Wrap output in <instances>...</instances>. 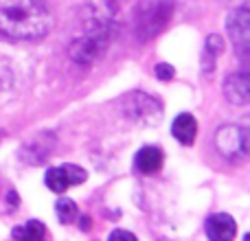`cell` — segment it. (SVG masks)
<instances>
[{
  "label": "cell",
  "instance_id": "1",
  "mask_svg": "<svg viewBox=\"0 0 250 241\" xmlns=\"http://www.w3.org/2000/svg\"><path fill=\"white\" fill-rule=\"evenodd\" d=\"M53 29V13L42 0H0V35L16 42L42 40Z\"/></svg>",
  "mask_w": 250,
  "mask_h": 241
},
{
  "label": "cell",
  "instance_id": "2",
  "mask_svg": "<svg viewBox=\"0 0 250 241\" xmlns=\"http://www.w3.org/2000/svg\"><path fill=\"white\" fill-rule=\"evenodd\" d=\"M108 42H110L108 26L97 24V26H92L86 35L77 38L73 44H70V57H73V61H77V64L88 66L104 55Z\"/></svg>",
  "mask_w": 250,
  "mask_h": 241
},
{
  "label": "cell",
  "instance_id": "3",
  "mask_svg": "<svg viewBox=\"0 0 250 241\" xmlns=\"http://www.w3.org/2000/svg\"><path fill=\"white\" fill-rule=\"evenodd\" d=\"M215 147L229 160L246 158L248 154V129L244 125H222L215 132Z\"/></svg>",
  "mask_w": 250,
  "mask_h": 241
},
{
  "label": "cell",
  "instance_id": "4",
  "mask_svg": "<svg viewBox=\"0 0 250 241\" xmlns=\"http://www.w3.org/2000/svg\"><path fill=\"white\" fill-rule=\"evenodd\" d=\"M86 178H88V173L83 171L82 167H77V164H62V167L48 169L46 176H44V182H46V186L53 193L62 195V193H66L70 186L83 184Z\"/></svg>",
  "mask_w": 250,
  "mask_h": 241
},
{
  "label": "cell",
  "instance_id": "5",
  "mask_svg": "<svg viewBox=\"0 0 250 241\" xmlns=\"http://www.w3.org/2000/svg\"><path fill=\"white\" fill-rule=\"evenodd\" d=\"M226 29H229V35L233 38V46L235 51L242 57L248 55L250 48V13L248 7H237L226 20Z\"/></svg>",
  "mask_w": 250,
  "mask_h": 241
},
{
  "label": "cell",
  "instance_id": "6",
  "mask_svg": "<svg viewBox=\"0 0 250 241\" xmlns=\"http://www.w3.org/2000/svg\"><path fill=\"white\" fill-rule=\"evenodd\" d=\"M125 112L134 120H138V123L149 125L160 119V103L156 99H151V97L143 95V92H134V95L127 97V108H125Z\"/></svg>",
  "mask_w": 250,
  "mask_h": 241
},
{
  "label": "cell",
  "instance_id": "7",
  "mask_svg": "<svg viewBox=\"0 0 250 241\" xmlns=\"http://www.w3.org/2000/svg\"><path fill=\"white\" fill-rule=\"evenodd\" d=\"M204 233L208 241H235L237 237V221L226 213H215L207 220Z\"/></svg>",
  "mask_w": 250,
  "mask_h": 241
},
{
  "label": "cell",
  "instance_id": "8",
  "mask_svg": "<svg viewBox=\"0 0 250 241\" xmlns=\"http://www.w3.org/2000/svg\"><path fill=\"white\" fill-rule=\"evenodd\" d=\"M224 97L233 105H246L250 101V79L248 73L239 70L226 77L224 81Z\"/></svg>",
  "mask_w": 250,
  "mask_h": 241
},
{
  "label": "cell",
  "instance_id": "9",
  "mask_svg": "<svg viewBox=\"0 0 250 241\" xmlns=\"http://www.w3.org/2000/svg\"><path fill=\"white\" fill-rule=\"evenodd\" d=\"M171 134L176 141L182 142V145H193L195 134H198V123H195L193 114H189V112L178 114L176 120H173V125H171Z\"/></svg>",
  "mask_w": 250,
  "mask_h": 241
},
{
  "label": "cell",
  "instance_id": "10",
  "mask_svg": "<svg viewBox=\"0 0 250 241\" xmlns=\"http://www.w3.org/2000/svg\"><path fill=\"white\" fill-rule=\"evenodd\" d=\"M163 160H165V156L158 147L147 145L136 154L134 162H136V169L141 173H156L160 167H163Z\"/></svg>",
  "mask_w": 250,
  "mask_h": 241
},
{
  "label": "cell",
  "instance_id": "11",
  "mask_svg": "<svg viewBox=\"0 0 250 241\" xmlns=\"http://www.w3.org/2000/svg\"><path fill=\"white\" fill-rule=\"evenodd\" d=\"M11 235L16 241H46V226L38 220H31L24 226H16Z\"/></svg>",
  "mask_w": 250,
  "mask_h": 241
},
{
  "label": "cell",
  "instance_id": "12",
  "mask_svg": "<svg viewBox=\"0 0 250 241\" xmlns=\"http://www.w3.org/2000/svg\"><path fill=\"white\" fill-rule=\"evenodd\" d=\"M55 213H57V220L62 221V224H73L75 220H77V204L73 202V200L68 198H60L55 202Z\"/></svg>",
  "mask_w": 250,
  "mask_h": 241
},
{
  "label": "cell",
  "instance_id": "13",
  "mask_svg": "<svg viewBox=\"0 0 250 241\" xmlns=\"http://www.w3.org/2000/svg\"><path fill=\"white\" fill-rule=\"evenodd\" d=\"M224 51V42H222L220 35H208L207 38V44H204V57H202V64L207 60H211V68L215 66L217 61V55Z\"/></svg>",
  "mask_w": 250,
  "mask_h": 241
},
{
  "label": "cell",
  "instance_id": "14",
  "mask_svg": "<svg viewBox=\"0 0 250 241\" xmlns=\"http://www.w3.org/2000/svg\"><path fill=\"white\" fill-rule=\"evenodd\" d=\"M108 241H138V239H136V235L129 233V230L117 228V230H112V233H110Z\"/></svg>",
  "mask_w": 250,
  "mask_h": 241
},
{
  "label": "cell",
  "instance_id": "15",
  "mask_svg": "<svg viewBox=\"0 0 250 241\" xmlns=\"http://www.w3.org/2000/svg\"><path fill=\"white\" fill-rule=\"evenodd\" d=\"M156 77L163 79V81H169L173 77V68L169 64H158L156 66Z\"/></svg>",
  "mask_w": 250,
  "mask_h": 241
}]
</instances>
